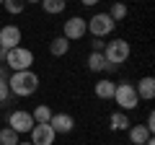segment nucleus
<instances>
[{
  "instance_id": "nucleus-1",
  "label": "nucleus",
  "mask_w": 155,
  "mask_h": 145,
  "mask_svg": "<svg viewBox=\"0 0 155 145\" xmlns=\"http://www.w3.org/2000/svg\"><path fill=\"white\" fill-rule=\"evenodd\" d=\"M8 88H11V96H26L36 93L39 88V75L34 70H18V72H11V78H8Z\"/></svg>"
},
{
  "instance_id": "nucleus-2",
  "label": "nucleus",
  "mask_w": 155,
  "mask_h": 145,
  "mask_svg": "<svg viewBox=\"0 0 155 145\" xmlns=\"http://www.w3.org/2000/svg\"><path fill=\"white\" fill-rule=\"evenodd\" d=\"M129 55H132V47H129L127 39H111V42H106V47H104L106 70H116L119 65H124V62L129 60Z\"/></svg>"
},
{
  "instance_id": "nucleus-3",
  "label": "nucleus",
  "mask_w": 155,
  "mask_h": 145,
  "mask_svg": "<svg viewBox=\"0 0 155 145\" xmlns=\"http://www.w3.org/2000/svg\"><path fill=\"white\" fill-rule=\"evenodd\" d=\"M34 65V52L26 49V47H13L8 49L5 55V67L11 72H18V70H31Z\"/></svg>"
},
{
  "instance_id": "nucleus-4",
  "label": "nucleus",
  "mask_w": 155,
  "mask_h": 145,
  "mask_svg": "<svg viewBox=\"0 0 155 145\" xmlns=\"http://www.w3.org/2000/svg\"><path fill=\"white\" fill-rule=\"evenodd\" d=\"M114 101L119 104V109H122V112H129V109L140 106L134 83H119V86H116V91H114Z\"/></svg>"
},
{
  "instance_id": "nucleus-5",
  "label": "nucleus",
  "mask_w": 155,
  "mask_h": 145,
  "mask_svg": "<svg viewBox=\"0 0 155 145\" xmlns=\"http://www.w3.org/2000/svg\"><path fill=\"white\" fill-rule=\"evenodd\" d=\"M114 29H116V23L111 21L109 13H96V16L88 18V31L93 34V39H104V36H109Z\"/></svg>"
},
{
  "instance_id": "nucleus-6",
  "label": "nucleus",
  "mask_w": 155,
  "mask_h": 145,
  "mask_svg": "<svg viewBox=\"0 0 155 145\" xmlns=\"http://www.w3.org/2000/svg\"><path fill=\"white\" fill-rule=\"evenodd\" d=\"M85 34H88V21L80 16H72L65 21V29H62V36H65L67 42H78V39H83Z\"/></svg>"
},
{
  "instance_id": "nucleus-7",
  "label": "nucleus",
  "mask_w": 155,
  "mask_h": 145,
  "mask_svg": "<svg viewBox=\"0 0 155 145\" xmlns=\"http://www.w3.org/2000/svg\"><path fill=\"white\" fill-rule=\"evenodd\" d=\"M34 117H31V112H23V109H18V112H13L11 117H8V127L13 130V132H18V135H26V132H31V127H34Z\"/></svg>"
},
{
  "instance_id": "nucleus-8",
  "label": "nucleus",
  "mask_w": 155,
  "mask_h": 145,
  "mask_svg": "<svg viewBox=\"0 0 155 145\" xmlns=\"http://www.w3.org/2000/svg\"><path fill=\"white\" fill-rule=\"evenodd\" d=\"M28 135H31L28 143H34V145H54V137H57L49 124H34Z\"/></svg>"
},
{
  "instance_id": "nucleus-9",
  "label": "nucleus",
  "mask_w": 155,
  "mask_h": 145,
  "mask_svg": "<svg viewBox=\"0 0 155 145\" xmlns=\"http://www.w3.org/2000/svg\"><path fill=\"white\" fill-rule=\"evenodd\" d=\"M0 47L5 49H13V47H21V29L8 23V26L0 29Z\"/></svg>"
},
{
  "instance_id": "nucleus-10",
  "label": "nucleus",
  "mask_w": 155,
  "mask_h": 145,
  "mask_svg": "<svg viewBox=\"0 0 155 145\" xmlns=\"http://www.w3.org/2000/svg\"><path fill=\"white\" fill-rule=\"evenodd\" d=\"M49 127L54 130V135H67V132H72V127H75V119H72L70 114H52Z\"/></svg>"
},
{
  "instance_id": "nucleus-11",
  "label": "nucleus",
  "mask_w": 155,
  "mask_h": 145,
  "mask_svg": "<svg viewBox=\"0 0 155 145\" xmlns=\"http://www.w3.org/2000/svg\"><path fill=\"white\" fill-rule=\"evenodd\" d=\"M127 132H129V143L132 145H145L150 137H153V132H150L145 124H129Z\"/></svg>"
},
{
  "instance_id": "nucleus-12",
  "label": "nucleus",
  "mask_w": 155,
  "mask_h": 145,
  "mask_svg": "<svg viewBox=\"0 0 155 145\" xmlns=\"http://www.w3.org/2000/svg\"><path fill=\"white\" fill-rule=\"evenodd\" d=\"M134 91H137V99H145V101H153L155 99V80L150 78H142L137 86H134Z\"/></svg>"
},
{
  "instance_id": "nucleus-13",
  "label": "nucleus",
  "mask_w": 155,
  "mask_h": 145,
  "mask_svg": "<svg viewBox=\"0 0 155 145\" xmlns=\"http://www.w3.org/2000/svg\"><path fill=\"white\" fill-rule=\"evenodd\" d=\"M96 96L98 99H114V91H116V83L114 80H109V78H104V80H98L96 83Z\"/></svg>"
},
{
  "instance_id": "nucleus-14",
  "label": "nucleus",
  "mask_w": 155,
  "mask_h": 145,
  "mask_svg": "<svg viewBox=\"0 0 155 145\" xmlns=\"http://www.w3.org/2000/svg\"><path fill=\"white\" fill-rule=\"evenodd\" d=\"M109 127L114 130V132H124V130H129V117L124 112H114L109 117Z\"/></svg>"
},
{
  "instance_id": "nucleus-15",
  "label": "nucleus",
  "mask_w": 155,
  "mask_h": 145,
  "mask_svg": "<svg viewBox=\"0 0 155 145\" xmlns=\"http://www.w3.org/2000/svg\"><path fill=\"white\" fill-rule=\"evenodd\" d=\"M67 49H70V42H67L65 36H54V39L49 42V55H52V57L67 55Z\"/></svg>"
},
{
  "instance_id": "nucleus-16",
  "label": "nucleus",
  "mask_w": 155,
  "mask_h": 145,
  "mask_svg": "<svg viewBox=\"0 0 155 145\" xmlns=\"http://www.w3.org/2000/svg\"><path fill=\"white\" fill-rule=\"evenodd\" d=\"M88 70H91V72H104V70H106V57H104V52H91V55H88Z\"/></svg>"
},
{
  "instance_id": "nucleus-17",
  "label": "nucleus",
  "mask_w": 155,
  "mask_h": 145,
  "mask_svg": "<svg viewBox=\"0 0 155 145\" xmlns=\"http://www.w3.org/2000/svg\"><path fill=\"white\" fill-rule=\"evenodd\" d=\"M41 8L49 16H57V13H62L67 8V0H41Z\"/></svg>"
},
{
  "instance_id": "nucleus-18",
  "label": "nucleus",
  "mask_w": 155,
  "mask_h": 145,
  "mask_svg": "<svg viewBox=\"0 0 155 145\" xmlns=\"http://www.w3.org/2000/svg\"><path fill=\"white\" fill-rule=\"evenodd\" d=\"M52 109L47 104H41V106H36V112H31V117H34V122L36 124H49V119H52Z\"/></svg>"
},
{
  "instance_id": "nucleus-19",
  "label": "nucleus",
  "mask_w": 155,
  "mask_h": 145,
  "mask_svg": "<svg viewBox=\"0 0 155 145\" xmlns=\"http://www.w3.org/2000/svg\"><path fill=\"white\" fill-rule=\"evenodd\" d=\"M18 132H13L11 127H3L0 130V145H18Z\"/></svg>"
},
{
  "instance_id": "nucleus-20",
  "label": "nucleus",
  "mask_w": 155,
  "mask_h": 145,
  "mask_svg": "<svg viewBox=\"0 0 155 145\" xmlns=\"http://www.w3.org/2000/svg\"><path fill=\"white\" fill-rule=\"evenodd\" d=\"M3 8H5L11 16H18V13H23L26 3H23V0H3Z\"/></svg>"
},
{
  "instance_id": "nucleus-21",
  "label": "nucleus",
  "mask_w": 155,
  "mask_h": 145,
  "mask_svg": "<svg viewBox=\"0 0 155 145\" xmlns=\"http://www.w3.org/2000/svg\"><path fill=\"white\" fill-rule=\"evenodd\" d=\"M109 16H111V21H124V18H127V5H124V3H114V5H111V11H109Z\"/></svg>"
},
{
  "instance_id": "nucleus-22",
  "label": "nucleus",
  "mask_w": 155,
  "mask_h": 145,
  "mask_svg": "<svg viewBox=\"0 0 155 145\" xmlns=\"http://www.w3.org/2000/svg\"><path fill=\"white\" fill-rule=\"evenodd\" d=\"M8 99H11V88H8L5 80H0V106L8 104Z\"/></svg>"
},
{
  "instance_id": "nucleus-23",
  "label": "nucleus",
  "mask_w": 155,
  "mask_h": 145,
  "mask_svg": "<svg viewBox=\"0 0 155 145\" xmlns=\"http://www.w3.org/2000/svg\"><path fill=\"white\" fill-rule=\"evenodd\" d=\"M104 47H106V42H101V39L91 42V52H104Z\"/></svg>"
},
{
  "instance_id": "nucleus-24",
  "label": "nucleus",
  "mask_w": 155,
  "mask_h": 145,
  "mask_svg": "<svg viewBox=\"0 0 155 145\" xmlns=\"http://www.w3.org/2000/svg\"><path fill=\"white\" fill-rule=\"evenodd\" d=\"M8 78H11V70H8V67L0 62V80H5V83H8Z\"/></svg>"
},
{
  "instance_id": "nucleus-25",
  "label": "nucleus",
  "mask_w": 155,
  "mask_h": 145,
  "mask_svg": "<svg viewBox=\"0 0 155 145\" xmlns=\"http://www.w3.org/2000/svg\"><path fill=\"white\" fill-rule=\"evenodd\" d=\"M145 127H147L150 132H153V130H155V114H153V112L147 114V122H145Z\"/></svg>"
},
{
  "instance_id": "nucleus-26",
  "label": "nucleus",
  "mask_w": 155,
  "mask_h": 145,
  "mask_svg": "<svg viewBox=\"0 0 155 145\" xmlns=\"http://www.w3.org/2000/svg\"><path fill=\"white\" fill-rule=\"evenodd\" d=\"M5 55H8V49H5V47H0V62H3V65H5Z\"/></svg>"
},
{
  "instance_id": "nucleus-27",
  "label": "nucleus",
  "mask_w": 155,
  "mask_h": 145,
  "mask_svg": "<svg viewBox=\"0 0 155 145\" xmlns=\"http://www.w3.org/2000/svg\"><path fill=\"white\" fill-rule=\"evenodd\" d=\"M80 3H83V5H96L98 0H80Z\"/></svg>"
},
{
  "instance_id": "nucleus-28",
  "label": "nucleus",
  "mask_w": 155,
  "mask_h": 145,
  "mask_svg": "<svg viewBox=\"0 0 155 145\" xmlns=\"http://www.w3.org/2000/svg\"><path fill=\"white\" fill-rule=\"evenodd\" d=\"M23 3H26V5H28V3H34V5H36V3H41V0H23Z\"/></svg>"
},
{
  "instance_id": "nucleus-29",
  "label": "nucleus",
  "mask_w": 155,
  "mask_h": 145,
  "mask_svg": "<svg viewBox=\"0 0 155 145\" xmlns=\"http://www.w3.org/2000/svg\"><path fill=\"white\" fill-rule=\"evenodd\" d=\"M145 145H155V140H153V137H150V140H147V143H145Z\"/></svg>"
},
{
  "instance_id": "nucleus-30",
  "label": "nucleus",
  "mask_w": 155,
  "mask_h": 145,
  "mask_svg": "<svg viewBox=\"0 0 155 145\" xmlns=\"http://www.w3.org/2000/svg\"><path fill=\"white\" fill-rule=\"evenodd\" d=\"M18 145H34V143H18Z\"/></svg>"
},
{
  "instance_id": "nucleus-31",
  "label": "nucleus",
  "mask_w": 155,
  "mask_h": 145,
  "mask_svg": "<svg viewBox=\"0 0 155 145\" xmlns=\"http://www.w3.org/2000/svg\"><path fill=\"white\" fill-rule=\"evenodd\" d=\"M0 5H3V0H0Z\"/></svg>"
}]
</instances>
